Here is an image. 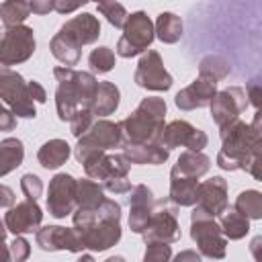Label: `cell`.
Segmentation results:
<instances>
[{
	"label": "cell",
	"instance_id": "1",
	"mask_svg": "<svg viewBox=\"0 0 262 262\" xmlns=\"http://www.w3.org/2000/svg\"><path fill=\"white\" fill-rule=\"evenodd\" d=\"M219 135L221 149L217 154V166L223 170H246L254 178H260V113L256 111V119L252 125L237 119L231 125L219 129Z\"/></svg>",
	"mask_w": 262,
	"mask_h": 262
},
{
	"label": "cell",
	"instance_id": "2",
	"mask_svg": "<svg viewBox=\"0 0 262 262\" xmlns=\"http://www.w3.org/2000/svg\"><path fill=\"white\" fill-rule=\"evenodd\" d=\"M53 76L57 78L55 106L61 121H70L80 108H90L98 88V80L90 72H76L74 68L61 66L53 70Z\"/></svg>",
	"mask_w": 262,
	"mask_h": 262
},
{
	"label": "cell",
	"instance_id": "3",
	"mask_svg": "<svg viewBox=\"0 0 262 262\" xmlns=\"http://www.w3.org/2000/svg\"><path fill=\"white\" fill-rule=\"evenodd\" d=\"M166 119V102L158 96L143 98L137 108L125 117L119 125L123 145H141V143H158L164 131Z\"/></svg>",
	"mask_w": 262,
	"mask_h": 262
},
{
	"label": "cell",
	"instance_id": "4",
	"mask_svg": "<svg viewBox=\"0 0 262 262\" xmlns=\"http://www.w3.org/2000/svg\"><path fill=\"white\" fill-rule=\"evenodd\" d=\"M98 219L92 221L90 225L76 229L84 250H94V252H104L111 246H115L121 239V205L113 199H104L98 207H96Z\"/></svg>",
	"mask_w": 262,
	"mask_h": 262
},
{
	"label": "cell",
	"instance_id": "5",
	"mask_svg": "<svg viewBox=\"0 0 262 262\" xmlns=\"http://www.w3.org/2000/svg\"><path fill=\"white\" fill-rule=\"evenodd\" d=\"M190 237L196 244L201 256H207L213 260L225 258L227 239H225L219 223L215 221V217H211L196 205L190 213Z\"/></svg>",
	"mask_w": 262,
	"mask_h": 262
},
{
	"label": "cell",
	"instance_id": "6",
	"mask_svg": "<svg viewBox=\"0 0 262 262\" xmlns=\"http://www.w3.org/2000/svg\"><path fill=\"white\" fill-rule=\"evenodd\" d=\"M119 145H123L119 125L113 121H106V119H98L92 123V127L82 137H78L74 156L80 164H84L90 156L102 154V151H106L111 147H119Z\"/></svg>",
	"mask_w": 262,
	"mask_h": 262
},
{
	"label": "cell",
	"instance_id": "7",
	"mask_svg": "<svg viewBox=\"0 0 262 262\" xmlns=\"http://www.w3.org/2000/svg\"><path fill=\"white\" fill-rule=\"evenodd\" d=\"M154 37H156V33H154L151 18L145 12L137 10V12L129 14L125 20L123 35L117 43V53L121 57H135L151 45Z\"/></svg>",
	"mask_w": 262,
	"mask_h": 262
},
{
	"label": "cell",
	"instance_id": "8",
	"mask_svg": "<svg viewBox=\"0 0 262 262\" xmlns=\"http://www.w3.org/2000/svg\"><path fill=\"white\" fill-rule=\"evenodd\" d=\"M35 53V33L27 25L0 31V66L10 68L27 61Z\"/></svg>",
	"mask_w": 262,
	"mask_h": 262
},
{
	"label": "cell",
	"instance_id": "9",
	"mask_svg": "<svg viewBox=\"0 0 262 262\" xmlns=\"http://www.w3.org/2000/svg\"><path fill=\"white\" fill-rule=\"evenodd\" d=\"M0 98L8 104V111L14 117L33 119L37 115L35 102L29 98L27 82L18 72L0 66Z\"/></svg>",
	"mask_w": 262,
	"mask_h": 262
},
{
	"label": "cell",
	"instance_id": "10",
	"mask_svg": "<svg viewBox=\"0 0 262 262\" xmlns=\"http://www.w3.org/2000/svg\"><path fill=\"white\" fill-rule=\"evenodd\" d=\"M211 117L215 121V125L219 129L231 125L233 121L239 119V115L246 111L248 106V98H246V90L239 86H229L225 90H219L213 100H211Z\"/></svg>",
	"mask_w": 262,
	"mask_h": 262
},
{
	"label": "cell",
	"instance_id": "11",
	"mask_svg": "<svg viewBox=\"0 0 262 262\" xmlns=\"http://www.w3.org/2000/svg\"><path fill=\"white\" fill-rule=\"evenodd\" d=\"M47 211L55 219H63L76 211V178L59 172L51 178L47 188Z\"/></svg>",
	"mask_w": 262,
	"mask_h": 262
},
{
	"label": "cell",
	"instance_id": "12",
	"mask_svg": "<svg viewBox=\"0 0 262 262\" xmlns=\"http://www.w3.org/2000/svg\"><path fill=\"white\" fill-rule=\"evenodd\" d=\"M133 80L139 88L156 90V92H166L172 86V76L164 68L162 55L154 49H147V53L141 55L137 70L133 74Z\"/></svg>",
	"mask_w": 262,
	"mask_h": 262
},
{
	"label": "cell",
	"instance_id": "13",
	"mask_svg": "<svg viewBox=\"0 0 262 262\" xmlns=\"http://www.w3.org/2000/svg\"><path fill=\"white\" fill-rule=\"evenodd\" d=\"M207 133L192 127L188 121H182V119H176L172 123H168L162 131V137H160V145L164 149H174V147H188L190 151H201L205 145H207Z\"/></svg>",
	"mask_w": 262,
	"mask_h": 262
},
{
	"label": "cell",
	"instance_id": "14",
	"mask_svg": "<svg viewBox=\"0 0 262 262\" xmlns=\"http://www.w3.org/2000/svg\"><path fill=\"white\" fill-rule=\"evenodd\" d=\"M35 239H37V246L43 252H59V250H66V252L80 254L84 250V244H82L78 231L72 229V227L45 225V227H41V229L35 231Z\"/></svg>",
	"mask_w": 262,
	"mask_h": 262
},
{
	"label": "cell",
	"instance_id": "15",
	"mask_svg": "<svg viewBox=\"0 0 262 262\" xmlns=\"http://www.w3.org/2000/svg\"><path fill=\"white\" fill-rule=\"evenodd\" d=\"M141 237L145 244H172L180 237V225L174 215V211L162 207L154 209L145 229L141 231Z\"/></svg>",
	"mask_w": 262,
	"mask_h": 262
},
{
	"label": "cell",
	"instance_id": "16",
	"mask_svg": "<svg viewBox=\"0 0 262 262\" xmlns=\"http://www.w3.org/2000/svg\"><path fill=\"white\" fill-rule=\"evenodd\" d=\"M55 35H59L74 47L82 49V45H90L100 37V23L94 14L82 12L74 18H70L68 23H63Z\"/></svg>",
	"mask_w": 262,
	"mask_h": 262
},
{
	"label": "cell",
	"instance_id": "17",
	"mask_svg": "<svg viewBox=\"0 0 262 262\" xmlns=\"http://www.w3.org/2000/svg\"><path fill=\"white\" fill-rule=\"evenodd\" d=\"M84 172L90 180L94 182H104L108 178H125L129 174V162L123 158V154H113L108 156L106 151L90 156L84 164Z\"/></svg>",
	"mask_w": 262,
	"mask_h": 262
},
{
	"label": "cell",
	"instance_id": "18",
	"mask_svg": "<svg viewBox=\"0 0 262 262\" xmlns=\"http://www.w3.org/2000/svg\"><path fill=\"white\" fill-rule=\"evenodd\" d=\"M41 221H43V211H41V207L35 201L16 203L4 215L6 231H12L14 235L37 231L39 225H41Z\"/></svg>",
	"mask_w": 262,
	"mask_h": 262
},
{
	"label": "cell",
	"instance_id": "19",
	"mask_svg": "<svg viewBox=\"0 0 262 262\" xmlns=\"http://www.w3.org/2000/svg\"><path fill=\"white\" fill-rule=\"evenodd\" d=\"M215 94H217V82L211 78L199 76L176 94L174 102L180 111H194V108L209 106Z\"/></svg>",
	"mask_w": 262,
	"mask_h": 262
},
{
	"label": "cell",
	"instance_id": "20",
	"mask_svg": "<svg viewBox=\"0 0 262 262\" xmlns=\"http://www.w3.org/2000/svg\"><path fill=\"white\" fill-rule=\"evenodd\" d=\"M196 207H201L211 217H219L227 209V180L221 176H213L205 182H199Z\"/></svg>",
	"mask_w": 262,
	"mask_h": 262
},
{
	"label": "cell",
	"instance_id": "21",
	"mask_svg": "<svg viewBox=\"0 0 262 262\" xmlns=\"http://www.w3.org/2000/svg\"><path fill=\"white\" fill-rule=\"evenodd\" d=\"M129 194V227L131 231L141 233L156 209V199L145 184H135Z\"/></svg>",
	"mask_w": 262,
	"mask_h": 262
},
{
	"label": "cell",
	"instance_id": "22",
	"mask_svg": "<svg viewBox=\"0 0 262 262\" xmlns=\"http://www.w3.org/2000/svg\"><path fill=\"white\" fill-rule=\"evenodd\" d=\"M170 151L158 143H141V145H123V158L129 164H149L160 166L168 160Z\"/></svg>",
	"mask_w": 262,
	"mask_h": 262
},
{
	"label": "cell",
	"instance_id": "23",
	"mask_svg": "<svg viewBox=\"0 0 262 262\" xmlns=\"http://www.w3.org/2000/svg\"><path fill=\"white\" fill-rule=\"evenodd\" d=\"M211 168V160L203 154V151H182L178 162L174 164V168L170 170V174H178V176H186V178H194L199 180L201 176H205Z\"/></svg>",
	"mask_w": 262,
	"mask_h": 262
},
{
	"label": "cell",
	"instance_id": "24",
	"mask_svg": "<svg viewBox=\"0 0 262 262\" xmlns=\"http://www.w3.org/2000/svg\"><path fill=\"white\" fill-rule=\"evenodd\" d=\"M119 98H121V92L113 82H98L94 100L90 104V113L94 117L113 115L117 111V106H119Z\"/></svg>",
	"mask_w": 262,
	"mask_h": 262
},
{
	"label": "cell",
	"instance_id": "25",
	"mask_svg": "<svg viewBox=\"0 0 262 262\" xmlns=\"http://www.w3.org/2000/svg\"><path fill=\"white\" fill-rule=\"evenodd\" d=\"M70 154H72V147L68 145L66 139H49V141H45V143L39 147L37 160H39V164H41L43 168L55 170V168H59L61 164L68 162Z\"/></svg>",
	"mask_w": 262,
	"mask_h": 262
},
{
	"label": "cell",
	"instance_id": "26",
	"mask_svg": "<svg viewBox=\"0 0 262 262\" xmlns=\"http://www.w3.org/2000/svg\"><path fill=\"white\" fill-rule=\"evenodd\" d=\"M196 188L199 180L170 174V201L178 207H194L196 205Z\"/></svg>",
	"mask_w": 262,
	"mask_h": 262
},
{
	"label": "cell",
	"instance_id": "27",
	"mask_svg": "<svg viewBox=\"0 0 262 262\" xmlns=\"http://www.w3.org/2000/svg\"><path fill=\"white\" fill-rule=\"evenodd\" d=\"M154 33L162 43H176L182 37V18L174 12H160L154 23Z\"/></svg>",
	"mask_w": 262,
	"mask_h": 262
},
{
	"label": "cell",
	"instance_id": "28",
	"mask_svg": "<svg viewBox=\"0 0 262 262\" xmlns=\"http://www.w3.org/2000/svg\"><path fill=\"white\" fill-rule=\"evenodd\" d=\"M104 190L90 178L76 180V209H96L104 201Z\"/></svg>",
	"mask_w": 262,
	"mask_h": 262
},
{
	"label": "cell",
	"instance_id": "29",
	"mask_svg": "<svg viewBox=\"0 0 262 262\" xmlns=\"http://www.w3.org/2000/svg\"><path fill=\"white\" fill-rule=\"evenodd\" d=\"M25 147L23 141L16 137H6L0 141V176L10 174L14 168L23 164Z\"/></svg>",
	"mask_w": 262,
	"mask_h": 262
},
{
	"label": "cell",
	"instance_id": "30",
	"mask_svg": "<svg viewBox=\"0 0 262 262\" xmlns=\"http://www.w3.org/2000/svg\"><path fill=\"white\" fill-rule=\"evenodd\" d=\"M219 227H221L225 239H242L250 231V219L239 215L233 207H227L219 215Z\"/></svg>",
	"mask_w": 262,
	"mask_h": 262
},
{
	"label": "cell",
	"instance_id": "31",
	"mask_svg": "<svg viewBox=\"0 0 262 262\" xmlns=\"http://www.w3.org/2000/svg\"><path fill=\"white\" fill-rule=\"evenodd\" d=\"M31 14L29 2L23 0H8L0 4V29L18 27L25 23V18Z\"/></svg>",
	"mask_w": 262,
	"mask_h": 262
},
{
	"label": "cell",
	"instance_id": "32",
	"mask_svg": "<svg viewBox=\"0 0 262 262\" xmlns=\"http://www.w3.org/2000/svg\"><path fill=\"white\" fill-rule=\"evenodd\" d=\"M233 209L244 215L246 219H260L262 217V192L260 190H242L235 199Z\"/></svg>",
	"mask_w": 262,
	"mask_h": 262
},
{
	"label": "cell",
	"instance_id": "33",
	"mask_svg": "<svg viewBox=\"0 0 262 262\" xmlns=\"http://www.w3.org/2000/svg\"><path fill=\"white\" fill-rule=\"evenodd\" d=\"M49 49H51L53 57L63 63V68L76 66L80 61V55H82V49L74 47L72 43H68L66 39H61L59 35H53V39L49 41Z\"/></svg>",
	"mask_w": 262,
	"mask_h": 262
},
{
	"label": "cell",
	"instance_id": "34",
	"mask_svg": "<svg viewBox=\"0 0 262 262\" xmlns=\"http://www.w3.org/2000/svg\"><path fill=\"white\" fill-rule=\"evenodd\" d=\"M227 74H229V61L221 55H207L199 63V76H203V78H211V80L219 82Z\"/></svg>",
	"mask_w": 262,
	"mask_h": 262
},
{
	"label": "cell",
	"instance_id": "35",
	"mask_svg": "<svg viewBox=\"0 0 262 262\" xmlns=\"http://www.w3.org/2000/svg\"><path fill=\"white\" fill-rule=\"evenodd\" d=\"M88 63H90V68L94 72L106 74V72H111L115 68V53H113L111 47H96V49L90 51Z\"/></svg>",
	"mask_w": 262,
	"mask_h": 262
},
{
	"label": "cell",
	"instance_id": "36",
	"mask_svg": "<svg viewBox=\"0 0 262 262\" xmlns=\"http://www.w3.org/2000/svg\"><path fill=\"white\" fill-rule=\"evenodd\" d=\"M96 10L102 14V16H106V20L113 25V27H117V29H123L125 27V20H127V10H125V6L123 4H119V2H98L96 4Z\"/></svg>",
	"mask_w": 262,
	"mask_h": 262
},
{
	"label": "cell",
	"instance_id": "37",
	"mask_svg": "<svg viewBox=\"0 0 262 262\" xmlns=\"http://www.w3.org/2000/svg\"><path fill=\"white\" fill-rule=\"evenodd\" d=\"M68 123H70V131H72V135L82 137V135L92 127V123H94V115L90 113V108H80V111H76V115H74Z\"/></svg>",
	"mask_w": 262,
	"mask_h": 262
},
{
	"label": "cell",
	"instance_id": "38",
	"mask_svg": "<svg viewBox=\"0 0 262 262\" xmlns=\"http://www.w3.org/2000/svg\"><path fill=\"white\" fill-rule=\"evenodd\" d=\"M20 190L27 196V201H35L37 203V199L43 192V182H41V178L37 174H25L20 178Z\"/></svg>",
	"mask_w": 262,
	"mask_h": 262
},
{
	"label": "cell",
	"instance_id": "39",
	"mask_svg": "<svg viewBox=\"0 0 262 262\" xmlns=\"http://www.w3.org/2000/svg\"><path fill=\"white\" fill-rule=\"evenodd\" d=\"M170 260H172L170 244H147L143 262H170Z\"/></svg>",
	"mask_w": 262,
	"mask_h": 262
},
{
	"label": "cell",
	"instance_id": "40",
	"mask_svg": "<svg viewBox=\"0 0 262 262\" xmlns=\"http://www.w3.org/2000/svg\"><path fill=\"white\" fill-rule=\"evenodd\" d=\"M8 250H10L12 262H25L31 256V244L25 237H20V235H14V239L10 242Z\"/></svg>",
	"mask_w": 262,
	"mask_h": 262
},
{
	"label": "cell",
	"instance_id": "41",
	"mask_svg": "<svg viewBox=\"0 0 262 262\" xmlns=\"http://www.w3.org/2000/svg\"><path fill=\"white\" fill-rule=\"evenodd\" d=\"M102 190H108V192H113V194H125V192H129L133 186H131V180L125 176V178H108V180H104L102 184Z\"/></svg>",
	"mask_w": 262,
	"mask_h": 262
},
{
	"label": "cell",
	"instance_id": "42",
	"mask_svg": "<svg viewBox=\"0 0 262 262\" xmlns=\"http://www.w3.org/2000/svg\"><path fill=\"white\" fill-rule=\"evenodd\" d=\"M27 90H29V98H31L33 102H45V100H47V92H45V88H43L37 80L27 82Z\"/></svg>",
	"mask_w": 262,
	"mask_h": 262
},
{
	"label": "cell",
	"instance_id": "43",
	"mask_svg": "<svg viewBox=\"0 0 262 262\" xmlns=\"http://www.w3.org/2000/svg\"><path fill=\"white\" fill-rule=\"evenodd\" d=\"M16 127V117L0 104V131H12Z\"/></svg>",
	"mask_w": 262,
	"mask_h": 262
},
{
	"label": "cell",
	"instance_id": "44",
	"mask_svg": "<svg viewBox=\"0 0 262 262\" xmlns=\"http://www.w3.org/2000/svg\"><path fill=\"white\" fill-rule=\"evenodd\" d=\"M53 2L55 0H33V2H29V8L35 14H47L53 10Z\"/></svg>",
	"mask_w": 262,
	"mask_h": 262
},
{
	"label": "cell",
	"instance_id": "45",
	"mask_svg": "<svg viewBox=\"0 0 262 262\" xmlns=\"http://www.w3.org/2000/svg\"><path fill=\"white\" fill-rule=\"evenodd\" d=\"M246 98H250L248 104L252 102V104L258 108V104H260V84H258L256 80L248 84V88H246Z\"/></svg>",
	"mask_w": 262,
	"mask_h": 262
},
{
	"label": "cell",
	"instance_id": "46",
	"mask_svg": "<svg viewBox=\"0 0 262 262\" xmlns=\"http://www.w3.org/2000/svg\"><path fill=\"white\" fill-rule=\"evenodd\" d=\"M170 262H201V254L194 252V250H182Z\"/></svg>",
	"mask_w": 262,
	"mask_h": 262
},
{
	"label": "cell",
	"instance_id": "47",
	"mask_svg": "<svg viewBox=\"0 0 262 262\" xmlns=\"http://www.w3.org/2000/svg\"><path fill=\"white\" fill-rule=\"evenodd\" d=\"M14 192H12V188H8L6 184H0V207H12L14 205Z\"/></svg>",
	"mask_w": 262,
	"mask_h": 262
},
{
	"label": "cell",
	"instance_id": "48",
	"mask_svg": "<svg viewBox=\"0 0 262 262\" xmlns=\"http://www.w3.org/2000/svg\"><path fill=\"white\" fill-rule=\"evenodd\" d=\"M82 4H63V2H53V10H57L59 14H68V12H74V10H78Z\"/></svg>",
	"mask_w": 262,
	"mask_h": 262
},
{
	"label": "cell",
	"instance_id": "49",
	"mask_svg": "<svg viewBox=\"0 0 262 262\" xmlns=\"http://www.w3.org/2000/svg\"><path fill=\"white\" fill-rule=\"evenodd\" d=\"M0 262H12L10 250H8V246H6L4 242H0Z\"/></svg>",
	"mask_w": 262,
	"mask_h": 262
},
{
	"label": "cell",
	"instance_id": "50",
	"mask_svg": "<svg viewBox=\"0 0 262 262\" xmlns=\"http://www.w3.org/2000/svg\"><path fill=\"white\" fill-rule=\"evenodd\" d=\"M76 262H96V260H94V258H92L90 254H82V256H80V258H78Z\"/></svg>",
	"mask_w": 262,
	"mask_h": 262
},
{
	"label": "cell",
	"instance_id": "51",
	"mask_svg": "<svg viewBox=\"0 0 262 262\" xmlns=\"http://www.w3.org/2000/svg\"><path fill=\"white\" fill-rule=\"evenodd\" d=\"M104 262H127V260H125L123 256H108Z\"/></svg>",
	"mask_w": 262,
	"mask_h": 262
},
{
	"label": "cell",
	"instance_id": "52",
	"mask_svg": "<svg viewBox=\"0 0 262 262\" xmlns=\"http://www.w3.org/2000/svg\"><path fill=\"white\" fill-rule=\"evenodd\" d=\"M0 31H2V29H0Z\"/></svg>",
	"mask_w": 262,
	"mask_h": 262
}]
</instances>
